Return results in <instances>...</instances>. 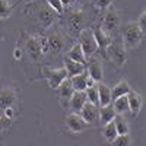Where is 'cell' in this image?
I'll return each instance as SVG.
<instances>
[{
    "label": "cell",
    "instance_id": "7",
    "mask_svg": "<svg viewBox=\"0 0 146 146\" xmlns=\"http://www.w3.org/2000/svg\"><path fill=\"white\" fill-rule=\"evenodd\" d=\"M34 13H35L36 19L40 21V23L45 28H50L53 25L54 21H56V15H57L48 5H38L35 7Z\"/></svg>",
    "mask_w": 146,
    "mask_h": 146
},
{
    "label": "cell",
    "instance_id": "24",
    "mask_svg": "<svg viewBox=\"0 0 146 146\" xmlns=\"http://www.w3.org/2000/svg\"><path fill=\"white\" fill-rule=\"evenodd\" d=\"M57 92H58V96L62 100H70V96L73 95V92H75V89H73V86H72V83H70V79L67 78V79H64L62 83L57 86Z\"/></svg>",
    "mask_w": 146,
    "mask_h": 146
},
{
    "label": "cell",
    "instance_id": "5",
    "mask_svg": "<svg viewBox=\"0 0 146 146\" xmlns=\"http://www.w3.org/2000/svg\"><path fill=\"white\" fill-rule=\"evenodd\" d=\"M67 25L72 34L79 35V32L85 29V25H86V15H85V12L79 9L70 10L69 16H67Z\"/></svg>",
    "mask_w": 146,
    "mask_h": 146
},
{
    "label": "cell",
    "instance_id": "25",
    "mask_svg": "<svg viewBox=\"0 0 146 146\" xmlns=\"http://www.w3.org/2000/svg\"><path fill=\"white\" fill-rule=\"evenodd\" d=\"M113 121H114V126H115V130H117V135H129L130 133L129 123L126 121V118L123 115H115Z\"/></svg>",
    "mask_w": 146,
    "mask_h": 146
},
{
    "label": "cell",
    "instance_id": "31",
    "mask_svg": "<svg viewBox=\"0 0 146 146\" xmlns=\"http://www.w3.org/2000/svg\"><path fill=\"white\" fill-rule=\"evenodd\" d=\"M114 3V0H94V5L101 9V10H107L108 7H111Z\"/></svg>",
    "mask_w": 146,
    "mask_h": 146
},
{
    "label": "cell",
    "instance_id": "16",
    "mask_svg": "<svg viewBox=\"0 0 146 146\" xmlns=\"http://www.w3.org/2000/svg\"><path fill=\"white\" fill-rule=\"evenodd\" d=\"M86 95H85V91L83 92H79V91H75L73 92V95L70 96L69 100V107L72 110V113H76L79 114V111L82 110V107L86 104Z\"/></svg>",
    "mask_w": 146,
    "mask_h": 146
},
{
    "label": "cell",
    "instance_id": "13",
    "mask_svg": "<svg viewBox=\"0 0 146 146\" xmlns=\"http://www.w3.org/2000/svg\"><path fill=\"white\" fill-rule=\"evenodd\" d=\"M18 102V95L12 88L0 89V110H5L7 107H15Z\"/></svg>",
    "mask_w": 146,
    "mask_h": 146
},
{
    "label": "cell",
    "instance_id": "11",
    "mask_svg": "<svg viewBox=\"0 0 146 146\" xmlns=\"http://www.w3.org/2000/svg\"><path fill=\"white\" fill-rule=\"evenodd\" d=\"M98 108L100 107H96L91 102H86L79 111V115L83 118V121L88 126H94L98 123Z\"/></svg>",
    "mask_w": 146,
    "mask_h": 146
},
{
    "label": "cell",
    "instance_id": "6",
    "mask_svg": "<svg viewBox=\"0 0 146 146\" xmlns=\"http://www.w3.org/2000/svg\"><path fill=\"white\" fill-rule=\"evenodd\" d=\"M44 78L47 79L50 88L57 89V86L62 83L64 79H67V72L64 67H58V69H51V67H42L41 69Z\"/></svg>",
    "mask_w": 146,
    "mask_h": 146
},
{
    "label": "cell",
    "instance_id": "1",
    "mask_svg": "<svg viewBox=\"0 0 146 146\" xmlns=\"http://www.w3.org/2000/svg\"><path fill=\"white\" fill-rule=\"evenodd\" d=\"M145 36V32L139 28L136 22H127L121 28V42L126 47V50H133L140 45Z\"/></svg>",
    "mask_w": 146,
    "mask_h": 146
},
{
    "label": "cell",
    "instance_id": "22",
    "mask_svg": "<svg viewBox=\"0 0 146 146\" xmlns=\"http://www.w3.org/2000/svg\"><path fill=\"white\" fill-rule=\"evenodd\" d=\"M115 117V113L111 105H105V107H100L98 108V121L104 126L107 123H110V121H113Z\"/></svg>",
    "mask_w": 146,
    "mask_h": 146
},
{
    "label": "cell",
    "instance_id": "9",
    "mask_svg": "<svg viewBox=\"0 0 146 146\" xmlns=\"http://www.w3.org/2000/svg\"><path fill=\"white\" fill-rule=\"evenodd\" d=\"M25 50L28 53V56L35 60V62H40L42 58L44 53H42V47H41V42L38 40V36H28L27 41H25Z\"/></svg>",
    "mask_w": 146,
    "mask_h": 146
},
{
    "label": "cell",
    "instance_id": "30",
    "mask_svg": "<svg viewBox=\"0 0 146 146\" xmlns=\"http://www.w3.org/2000/svg\"><path fill=\"white\" fill-rule=\"evenodd\" d=\"M47 5L50 6L57 15H63L64 13V7H63V5H62L60 0H47Z\"/></svg>",
    "mask_w": 146,
    "mask_h": 146
},
{
    "label": "cell",
    "instance_id": "34",
    "mask_svg": "<svg viewBox=\"0 0 146 146\" xmlns=\"http://www.w3.org/2000/svg\"><path fill=\"white\" fill-rule=\"evenodd\" d=\"M3 114H5L6 118L12 120V118H13V115H15V108H13V107H7V108H5V110H3Z\"/></svg>",
    "mask_w": 146,
    "mask_h": 146
},
{
    "label": "cell",
    "instance_id": "17",
    "mask_svg": "<svg viewBox=\"0 0 146 146\" xmlns=\"http://www.w3.org/2000/svg\"><path fill=\"white\" fill-rule=\"evenodd\" d=\"M88 72L85 70L82 73H79V75L73 76V78H69L70 79V83L75 91H79V92H83L85 89L88 88Z\"/></svg>",
    "mask_w": 146,
    "mask_h": 146
},
{
    "label": "cell",
    "instance_id": "36",
    "mask_svg": "<svg viewBox=\"0 0 146 146\" xmlns=\"http://www.w3.org/2000/svg\"><path fill=\"white\" fill-rule=\"evenodd\" d=\"M13 56H15V58H19V57L22 56V51L19 50V48H16V50H15V54H13Z\"/></svg>",
    "mask_w": 146,
    "mask_h": 146
},
{
    "label": "cell",
    "instance_id": "26",
    "mask_svg": "<svg viewBox=\"0 0 146 146\" xmlns=\"http://www.w3.org/2000/svg\"><path fill=\"white\" fill-rule=\"evenodd\" d=\"M102 136L110 143L117 137V130H115V126H114V121H110V123L104 124V127H102Z\"/></svg>",
    "mask_w": 146,
    "mask_h": 146
},
{
    "label": "cell",
    "instance_id": "23",
    "mask_svg": "<svg viewBox=\"0 0 146 146\" xmlns=\"http://www.w3.org/2000/svg\"><path fill=\"white\" fill-rule=\"evenodd\" d=\"M111 104H113L111 107H113V110H114L115 115H124V114H127V113H129L127 95H124V96H120V98L114 100Z\"/></svg>",
    "mask_w": 146,
    "mask_h": 146
},
{
    "label": "cell",
    "instance_id": "18",
    "mask_svg": "<svg viewBox=\"0 0 146 146\" xmlns=\"http://www.w3.org/2000/svg\"><path fill=\"white\" fill-rule=\"evenodd\" d=\"M98 88V98H100V107H105V105H111L113 98H111V88L107 86L104 83H96Z\"/></svg>",
    "mask_w": 146,
    "mask_h": 146
},
{
    "label": "cell",
    "instance_id": "8",
    "mask_svg": "<svg viewBox=\"0 0 146 146\" xmlns=\"http://www.w3.org/2000/svg\"><path fill=\"white\" fill-rule=\"evenodd\" d=\"M121 23V18H120V12L115 7H108L105 15H104V29L110 34L114 32L115 29H118Z\"/></svg>",
    "mask_w": 146,
    "mask_h": 146
},
{
    "label": "cell",
    "instance_id": "32",
    "mask_svg": "<svg viewBox=\"0 0 146 146\" xmlns=\"http://www.w3.org/2000/svg\"><path fill=\"white\" fill-rule=\"evenodd\" d=\"M136 23L139 25V28L145 32V29H146V12H142L140 16H139V21H137Z\"/></svg>",
    "mask_w": 146,
    "mask_h": 146
},
{
    "label": "cell",
    "instance_id": "29",
    "mask_svg": "<svg viewBox=\"0 0 146 146\" xmlns=\"http://www.w3.org/2000/svg\"><path fill=\"white\" fill-rule=\"evenodd\" d=\"M12 15V7L9 6L7 0H0V19H7Z\"/></svg>",
    "mask_w": 146,
    "mask_h": 146
},
{
    "label": "cell",
    "instance_id": "14",
    "mask_svg": "<svg viewBox=\"0 0 146 146\" xmlns=\"http://www.w3.org/2000/svg\"><path fill=\"white\" fill-rule=\"evenodd\" d=\"M127 102H129V113H131L133 115H137L140 113L142 107H143L142 95L135 92V91H130L127 94Z\"/></svg>",
    "mask_w": 146,
    "mask_h": 146
},
{
    "label": "cell",
    "instance_id": "27",
    "mask_svg": "<svg viewBox=\"0 0 146 146\" xmlns=\"http://www.w3.org/2000/svg\"><path fill=\"white\" fill-rule=\"evenodd\" d=\"M85 95H86V101L100 107V98H98V88H96V85L94 86H89L85 89Z\"/></svg>",
    "mask_w": 146,
    "mask_h": 146
},
{
    "label": "cell",
    "instance_id": "35",
    "mask_svg": "<svg viewBox=\"0 0 146 146\" xmlns=\"http://www.w3.org/2000/svg\"><path fill=\"white\" fill-rule=\"evenodd\" d=\"M60 2H62L63 7L66 9V7H70V6H73V5H75V2H76V0H60Z\"/></svg>",
    "mask_w": 146,
    "mask_h": 146
},
{
    "label": "cell",
    "instance_id": "3",
    "mask_svg": "<svg viewBox=\"0 0 146 146\" xmlns=\"http://www.w3.org/2000/svg\"><path fill=\"white\" fill-rule=\"evenodd\" d=\"M79 45L82 47V51H83V54H85L86 58L94 57V54L96 53V50H98V47H96L92 29L85 28L79 32Z\"/></svg>",
    "mask_w": 146,
    "mask_h": 146
},
{
    "label": "cell",
    "instance_id": "28",
    "mask_svg": "<svg viewBox=\"0 0 146 146\" xmlns=\"http://www.w3.org/2000/svg\"><path fill=\"white\" fill-rule=\"evenodd\" d=\"M113 146H131V137L129 135H117V137L111 142Z\"/></svg>",
    "mask_w": 146,
    "mask_h": 146
},
{
    "label": "cell",
    "instance_id": "10",
    "mask_svg": "<svg viewBox=\"0 0 146 146\" xmlns=\"http://www.w3.org/2000/svg\"><path fill=\"white\" fill-rule=\"evenodd\" d=\"M86 72H88V76L95 82V83H101L102 82V78H104V69H102V64L98 58L95 57H89V62H86Z\"/></svg>",
    "mask_w": 146,
    "mask_h": 146
},
{
    "label": "cell",
    "instance_id": "33",
    "mask_svg": "<svg viewBox=\"0 0 146 146\" xmlns=\"http://www.w3.org/2000/svg\"><path fill=\"white\" fill-rule=\"evenodd\" d=\"M10 126V120L6 118V117H2L0 115V131H3L5 129H7Z\"/></svg>",
    "mask_w": 146,
    "mask_h": 146
},
{
    "label": "cell",
    "instance_id": "19",
    "mask_svg": "<svg viewBox=\"0 0 146 146\" xmlns=\"http://www.w3.org/2000/svg\"><path fill=\"white\" fill-rule=\"evenodd\" d=\"M63 63H64L63 67L67 72V78H73V76L79 75V73L85 72V66L83 64H80L78 62H73V60H70L69 57H64V62Z\"/></svg>",
    "mask_w": 146,
    "mask_h": 146
},
{
    "label": "cell",
    "instance_id": "15",
    "mask_svg": "<svg viewBox=\"0 0 146 146\" xmlns=\"http://www.w3.org/2000/svg\"><path fill=\"white\" fill-rule=\"evenodd\" d=\"M92 34H94V38H95V42H96V47L101 48V50H107V47L111 42V35H110L104 28H95L92 29Z\"/></svg>",
    "mask_w": 146,
    "mask_h": 146
},
{
    "label": "cell",
    "instance_id": "20",
    "mask_svg": "<svg viewBox=\"0 0 146 146\" xmlns=\"http://www.w3.org/2000/svg\"><path fill=\"white\" fill-rule=\"evenodd\" d=\"M66 57H69L70 60H73V62H78V63H80V64H83V66L86 64V57H85V54H83V51H82V47L79 45V42L70 47V50L67 51V56H66Z\"/></svg>",
    "mask_w": 146,
    "mask_h": 146
},
{
    "label": "cell",
    "instance_id": "37",
    "mask_svg": "<svg viewBox=\"0 0 146 146\" xmlns=\"http://www.w3.org/2000/svg\"><path fill=\"white\" fill-rule=\"evenodd\" d=\"M31 2H34V0H31Z\"/></svg>",
    "mask_w": 146,
    "mask_h": 146
},
{
    "label": "cell",
    "instance_id": "21",
    "mask_svg": "<svg viewBox=\"0 0 146 146\" xmlns=\"http://www.w3.org/2000/svg\"><path fill=\"white\" fill-rule=\"evenodd\" d=\"M130 91H131V88H130L129 82H127V80H120L118 83L114 85V88H111V98H113V101H114V100L120 98V96L127 95Z\"/></svg>",
    "mask_w": 146,
    "mask_h": 146
},
{
    "label": "cell",
    "instance_id": "12",
    "mask_svg": "<svg viewBox=\"0 0 146 146\" xmlns=\"http://www.w3.org/2000/svg\"><path fill=\"white\" fill-rule=\"evenodd\" d=\"M66 126H67V129H69L72 133H80V131H83L85 129L89 127V126L83 121V118H82L79 114H76V113H72V114H69V115L66 117Z\"/></svg>",
    "mask_w": 146,
    "mask_h": 146
},
{
    "label": "cell",
    "instance_id": "2",
    "mask_svg": "<svg viewBox=\"0 0 146 146\" xmlns=\"http://www.w3.org/2000/svg\"><path fill=\"white\" fill-rule=\"evenodd\" d=\"M107 56L110 57V60L118 67H123L127 63V50L123 45L121 40H111L110 45L107 47Z\"/></svg>",
    "mask_w": 146,
    "mask_h": 146
},
{
    "label": "cell",
    "instance_id": "4",
    "mask_svg": "<svg viewBox=\"0 0 146 146\" xmlns=\"http://www.w3.org/2000/svg\"><path fill=\"white\" fill-rule=\"evenodd\" d=\"M47 42H48V51H51L53 54H60L64 51L66 48V36L63 35L62 31L58 29H51L45 35Z\"/></svg>",
    "mask_w": 146,
    "mask_h": 146
}]
</instances>
